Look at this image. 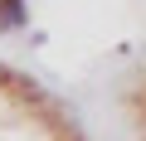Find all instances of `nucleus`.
<instances>
[{
	"instance_id": "1",
	"label": "nucleus",
	"mask_w": 146,
	"mask_h": 141,
	"mask_svg": "<svg viewBox=\"0 0 146 141\" xmlns=\"http://www.w3.org/2000/svg\"><path fill=\"white\" fill-rule=\"evenodd\" d=\"M136 141H146V107H141V122H136Z\"/></svg>"
}]
</instances>
